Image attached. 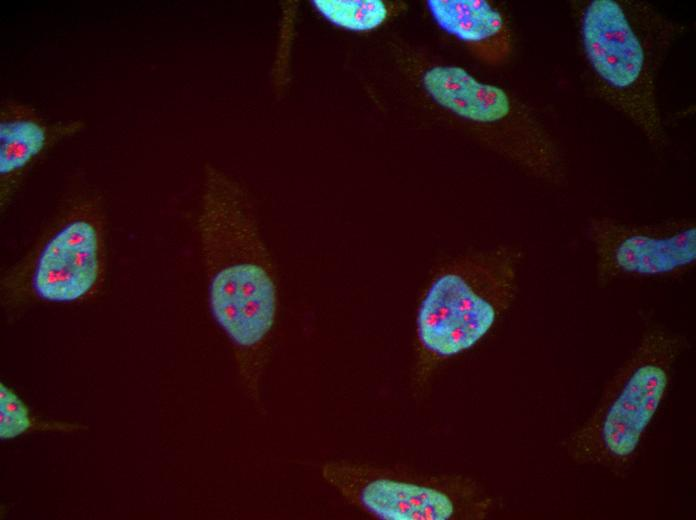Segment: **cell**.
Here are the masks:
<instances>
[{"label": "cell", "mask_w": 696, "mask_h": 520, "mask_svg": "<svg viewBox=\"0 0 696 520\" xmlns=\"http://www.w3.org/2000/svg\"><path fill=\"white\" fill-rule=\"evenodd\" d=\"M422 81L438 104L473 122L497 125L512 112L503 89L479 82L463 68L436 66L425 72Z\"/></svg>", "instance_id": "cell-9"}, {"label": "cell", "mask_w": 696, "mask_h": 520, "mask_svg": "<svg viewBox=\"0 0 696 520\" xmlns=\"http://www.w3.org/2000/svg\"><path fill=\"white\" fill-rule=\"evenodd\" d=\"M428 8L446 32L476 47L487 60H499L508 51V36L501 13L484 0H429Z\"/></svg>", "instance_id": "cell-10"}, {"label": "cell", "mask_w": 696, "mask_h": 520, "mask_svg": "<svg viewBox=\"0 0 696 520\" xmlns=\"http://www.w3.org/2000/svg\"><path fill=\"white\" fill-rule=\"evenodd\" d=\"M234 190L211 173L200 219L201 249L214 318L238 349L244 368L265 355L277 310L270 253Z\"/></svg>", "instance_id": "cell-2"}, {"label": "cell", "mask_w": 696, "mask_h": 520, "mask_svg": "<svg viewBox=\"0 0 696 520\" xmlns=\"http://www.w3.org/2000/svg\"><path fill=\"white\" fill-rule=\"evenodd\" d=\"M316 9L337 26L364 31L379 26L387 17L380 0H314Z\"/></svg>", "instance_id": "cell-11"}, {"label": "cell", "mask_w": 696, "mask_h": 520, "mask_svg": "<svg viewBox=\"0 0 696 520\" xmlns=\"http://www.w3.org/2000/svg\"><path fill=\"white\" fill-rule=\"evenodd\" d=\"M520 253L499 246L447 264L417 314L418 380L439 363L474 347L511 305Z\"/></svg>", "instance_id": "cell-4"}, {"label": "cell", "mask_w": 696, "mask_h": 520, "mask_svg": "<svg viewBox=\"0 0 696 520\" xmlns=\"http://www.w3.org/2000/svg\"><path fill=\"white\" fill-rule=\"evenodd\" d=\"M687 338L650 321L622 365L605 385L590 415L564 439L568 457L625 476L671 386Z\"/></svg>", "instance_id": "cell-3"}, {"label": "cell", "mask_w": 696, "mask_h": 520, "mask_svg": "<svg viewBox=\"0 0 696 520\" xmlns=\"http://www.w3.org/2000/svg\"><path fill=\"white\" fill-rule=\"evenodd\" d=\"M592 90L655 148L667 135L657 99L659 70L683 27L639 0L572 2Z\"/></svg>", "instance_id": "cell-1"}, {"label": "cell", "mask_w": 696, "mask_h": 520, "mask_svg": "<svg viewBox=\"0 0 696 520\" xmlns=\"http://www.w3.org/2000/svg\"><path fill=\"white\" fill-rule=\"evenodd\" d=\"M324 479L351 504L384 520H481L495 500L474 479L348 461L323 466Z\"/></svg>", "instance_id": "cell-5"}, {"label": "cell", "mask_w": 696, "mask_h": 520, "mask_svg": "<svg viewBox=\"0 0 696 520\" xmlns=\"http://www.w3.org/2000/svg\"><path fill=\"white\" fill-rule=\"evenodd\" d=\"M31 426L29 411L11 389L0 383V438L13 439Z\"/></svg>", "instance_id": "cell-12"}, {"label": "cell", "mask_w": 696, "mask_h": 520, "mask_svg": "<svg viewBox=\"0 0 696 520\" xmlns=\"http://www.w3.org/2000/svg\"><path fill=\"white\" fill-rule=\"evenodd\" d=\"M599 286L628 278H677L696 262V225L692 220L631 224L611 217L589 221Z\"/></svg>", "instance_id": "cell-6"}, {"label": "cell", "mask_w": 696, "mask_h": 520, "mask_svg": "<svg viewBox=\"0 0 696 520\" xmlns=\"http://www.w3.org/2000/svg\"><path fill=\"white\" fill-rule=\"evenodd\" d=\"M81 122L49 124L26 104L5 101L0 112V179L3 205L27 168L53 143L78 132Z\"/></svg>", "instance_id": "cell-8"}, {"label": "cell", "mask_w": 696, "mask_h": 520, "mask_svg": "<svg viewBox=\"0 0 696 520\" xmlns=\"http://www.w3.org/2000/svg\"><path fill=\"white\" fill-rule=\"evenodd\" d=\"M104 275V219L99 205L72 207L38 248L25 274L38 298L75 302L93 293Z\"/></svg>", "instance_id": "cell-7"}]
</instances>
